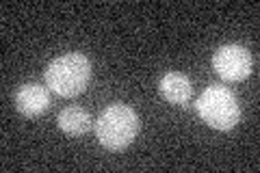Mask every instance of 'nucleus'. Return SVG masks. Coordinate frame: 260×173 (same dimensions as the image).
I'll use <instances>...</instances> for the list:
<instances>
[{
    "mask_svg": "<svg viewBox=\"0 0 260 173\" xmlns=\"http://www.w3.org/2000/svg\"><path fill=\"white\" fill-rule=\"evenodd\" d=\"M46 85L61 97H76L87 89L91 78V63L85 54L70 52L54 59L46 67Z\"/></svg>",
    "mask_w": 260,
    "mask_h": 173,
    "instance_id": "1",
    "label": "nucleus"
},
{
    "mask_svg": "<svg viewBox=\"0 0 260 173\" xmlns=\"http://www.w3.org/2000/svg\"><path fill=\"white\" fill-rule=\"evenodd\" d=\"M139 132V117L126 104L107 106L95 121V136L102 147L111 152H121L135 141Z\"/></svg>",
    "mask_w": 260,
    "mask_h": 173,
    "instance_id": "2",
    "label": "nucleus"
},
{
    "mask_svg": "<svg viewBox=\"0 0 260 173\" xmlns=\"http://www.w3.org/2000/svg\"><path fill=\"white\" fill-rule=\"evenodd\" d=\"M195 106L202 121L215 130H232L241 119V109L234 93L219 85L206 87Z\"/></svg>",
    "mask_w": 260,
    "mask_h": 173,
    "instance_id": "3",
    "label": "nucleus"
},
{
    "mask_svg": "<svg viewBox=\"0 0 260 173\" xmlns=\"http://www.w3.org/2000/svg\"><path fill=\"white\" fill-rule=\"evenodd\" d=\"M251 65H254V59H251V52L243 46H234L228 44L221 46L213 56V67L215 72L228 82H239L245 80L251 74Z\"/></svg>",
    "mask_w": 260,
    "mask_h": 173,
    "instance_id": "4",
    "label": "nucleus"
},
{
    "mask_svg": "<svg viewBox=\"0 0 260 173\" xmlns=\"http://www.w3.org/2000/svg\"><path fill=\"white\" fill-rule=\"evenodd\" d=\"M15 109L24 117H39L50 109V93L46 91V87L35 85V82L22 85L15 93Z\"/></svg>",
    "mask_w": 260,
    "mask_h": 173,
    "instance_id": "5",
    "label": "nucleus"
},
{
    "mask_svg": "<svg viewBox=\"0 0 260 173\" xmlns=\"http://www.w3.org/2000/svg\"><path fill=\"white\" fill-rule=\"evenodd\" d=\"M158 91L160 95L165 97L169 104H178V106H184L186 102L191 100V93H193V87H191V80L184 76V74H178V72H169L160 78L158 82Z\"/></svg>",
    "mask_w": 260,
    "mask_h": 173,
    "instance_id": "6",
    "label": "nucleus"
},
{
    "mask_svg": "<svg viewBox=\"0 0 260 173\" xmlns=\"http://www.w3.org/2000/svg\"><path fill=\"white\" fill-rule=\"evenodd\" d=\"M59 128L63 130L65 134L70 136H83L85 132L91 130V115H89L85 109H80V106H70V109H65L59 113Z\"/></svg>",
    "mask_w": 260,
    "mask_h": 173,
    "instance_id": "7",
    "label": "nucleus"
}]
</instances>
